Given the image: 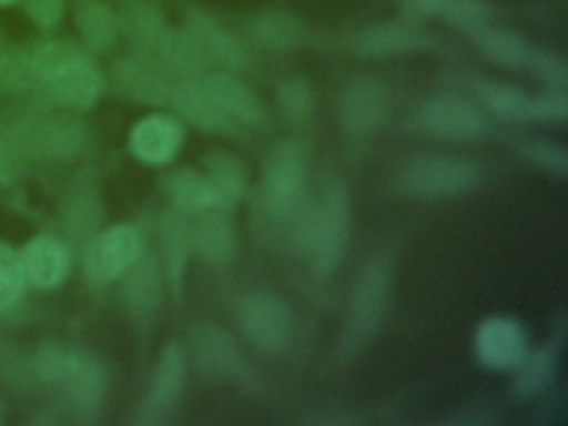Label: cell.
<instances>
[{
  "label": "cell",
  "instance_id": "obj_1",
  "mask_svg": "<svg viewBox=\"0 0 568 426\" xmlns=\"http://www.w3.org/2000/svg\"><path fill=\"white\" fill-rule=\"evenodd\" d=\"M351 196L338 179L328 180L317 202L305 210L295 248L307 255L321 278L334 275L344 262L351 236Z\"/></svg>",
  "mask_w": 568,
  "mask_h": 426
},
{
  "label": "cell",
  "instance_id": "obj_2",
  "mask_svg": "<svg viewBox=\"0 0 568 426\" xmlns=\"http://www.w3.org/2000/svg\"><path fill=\"white\" fill-rule=\"evenodd\" d=\"M308 160L304 145L278 142L267 155L261 183V206L268 219L291 222L307 195Z\"/></svg>",
  "mask_w": 568,
  "mask_h": 426
},
{
  "label": "cell",
  "instance_id": "obj_3",
  "mask_svg": "<svg viewBox=\"0 0 568 426\" xmlns=\"http://www.w3.org/2000/svg\"><path fill=\"white\" fill-rule=\"evenodd\" d=\"M480 176V169L471 160L447 153H430L405 163L395 185L398 192L414 199H450L474 190Z\"/></svg>",
  "mask_w": 568,
  "mask_h": 426
},
{
  "label": "cell",
  "instance_id": "obj_4",
  "mask_svg": "<svg viewBox=\"0 0 568 426\" xmlns=\"http://www.w3.org/2000/svg\"><path fill=\"white\" fill-rule=\"evenodd\" d=\"M390 265L384 258L371 260L358 275L348 302L341 342L344 355L357 353L377 333L390 300Z\"/></svg>",
  "mask_w": 568,
  "mask_h": 426
},
{
  "label": "cell",
  "instance_id": "obj_5",
  "mask_svg": "<svg viewBox=\"0 0 568 426\" xmlns=\"http://www.w3.org/2000/svg\"><path fill=\"white\" fill-rule=\"evenodd\" d=\"M242 333L255 349L274 355L287 345L292 332V315L287 303L271 292H251L237 305Z\"/></svg>",
  "mask_w": 568,
  "mask_h": 426
},
{
  "label": "cell",
  "instance_id": "obj_6",
  "mask_svg": "<svg viewBox=\"0 0 568 426\" xmlns=\"http://www.w3.org/2000/svg\"><path fill=\"white\" fill-rule=\"evenodd\" d=\"M422 126L428 135L447 142L478 139L487 129V120L475 103L454 93L432 97L420 113Z\"/></svg>",
  "mask_w": 568,
  "mask_h": 426
},
{
  "label": "cell",
  "instance_id": "obj_7",
  "mask_svg": "<svg viewBox=\"0 0 568 426\" xmlns=\"http://www.w3.org/2000/svg\"><path fill=\"white\" fill-rule=\"evenodd\" d=\"M187 359L181 343L171 342L162 349L148 402L139 413L141 425H164L169 422L184 392Z\"/></svg>",
  "mask_w": 568,
  "mask_h": 426
},
{
  "label": "cell",
  "instance_id": "obj_8",
  "mask_svg": "<svg viewBox=\"0 0 568 426\" xmlns=\"http://www.w3.org/2000/svg\"><path fill=\"white\" fill-rule=\"evenodd\" d=\"M475 355L490 369H514L528 352L527 332L511 316H488L478 325Z\"/></svg>",
  "mask_w": 568,
  "mask_h": 426
},
{
  "label": "cell",
  "instance_id": "obj_9",
  "mask_svg": "<svg viewBox=\"0 0 568 426\" xmlns=\"http://www.w3.org/2000/svg\"><path fill=\"white\" fill-rule=\"evenodd\" d=\"M142 255V236L132 225H115L98 236L89 248V276L104 283L128 272L129 266Z\"/></svg>",
  "mask_w": 568,
  "mask_h": 426
},
{
  "label": "cell",
  "instance_id": "obj_10",
  "mask_svg": "<svg viewBox=\"0 0 568 426\" xmlns=\"http://www.w3.org/2000/svg\"><path fill=\"white\" fill-rule=\"evenodd\" d=\"M388 112V90L374 77H362L345 89L341 100V122L354 136L374 133Z\"/></svg>",
  "mask_w": 568,
  "mask_h": 426
},
{
  "label": "cell",
  "instance_id": "obj_11",
  "mask_svg": "<svg viewBox=\"0 0 568 426\" xmlns=\"http://www.w3.org/2000/svg\"><path fill=\"white\" fill-rule=\"evenodd\" d=\"M44 80L59 103L75 110L94 105L101 87V80L92 63L71 53H64L49 70Z\"/></svg>",
  "mask_w": 568,
  "mask_h": 426
},
{
  "label": "cell",
  "instance_id": "obj_12",
  "mask_svg": "<svg viewBox=\"0 0 568 426\" xmlns=\"http://www.w3.org/2000/svg\"><path fill=\"white\" fill-rule=\"evenodd\" d=\"M59 382L64 385L65 399L78 422H94L105 389L104 372L98 363L69 353L68 365Z\"/></svg>",
  "mask_w": 568,
  "mask_h": 426
},
{
  "label": "cell",
  "instance_id": "obj_13",
  "mask_svg": "<svg viewBox=\"0 0 568 426\" xmlns=\"http://www.w3.org/2000/svg\"><path fill=\"white\" fill-rule=\"evenodd\" d=\"M171 99L178 112L202 132L227 135L237 130V123L232 122L222 112L207 87L204 85V82H199L197 79L184 80L179 83L178 87H174Z\"/></svg>",
  "mask_w": 568,
  "mask_h": 426
},
{
  "label": "cell",
  "instance_id": "obj_14",
  "mask_svg": "<svg viewBox=\"0 0 568 426\" xmlns=\"http://www.w3.org/2000/svg\"><path fill=\"white\" fill-rule=\"evenodd\" d=\"M184 130L178 120L168 115H151L132 130L131 146L142 162L159 165L169 162L181 149Z\"/></svg>",
  "mask_w": 568,
  "mask_h": 426
},
{
  "label": "cell",
  "instance_id": "obj_15",
  "mask_svg": "<svg viewBox=\"0 0 568 426\" xmlns=\"http://www.w3.org/2000/svg\"><path fill=\"white\" fill-rule=\"evenodd\" d=\"M204 85L232 122L251 126L265 122V109L261 100L237 77L227 72L215 73L204 80Z\"/></svg>",
  "mask_w": 568,
  "mask_h": 426
},
{
  "label": "cell",
  "instance_id": "obj_16",
  "mask_svg": "<svg viewBox=\"0 0 568 426\" xmlns=\"http://www.w3.org/2000/svg\"><path fill=\"white\" fill-rule=\"evenodd\" d=\"M194 356L199 369L212 378H235L242 373L237 345L219 326H202L195 333Z\"/></svg>",
  "mask_w": 568,
  "mask_h": 426
},
{
  "label": "cell",
  "instance_id": "obj_17",
  "mask_svg": "<svg viewBox=\"0 0 568 426\" xmlns=\"http://www.w3.org/2000/svg\"><path fill=\"white\" fill-rule=\"evenodd\" d=\"M26 278L38 288H52L65 278L69 272L68 246L52 236H38L21 253Z\"/></svg>",
  "mask_w": 568,
  "mask_h": 426
},
{
  "label": "cell",
  "instance_id": "obj_18",
  "mask_svg": "<svg viewBox=\"0 0 568 426\" xmlns=\"http://www.w3.org/2000/svg\"><path fill=\"white\" fill-rule=\"evenodd\" d=\"M192 248L207 265H229L237 250V235L231 219L221 212H204L192 229Z\"/></svg>",
  "mask_w": 568,
  "mask_h": 426
},
{
  "label": "cell",
  "instance_id": "obj_19",
  "mask_svg": "<svg viewBox=\"0 0 568 426\" xmlns=\"http://www.w3.org/2000/svg\"><path fill=\"white\" fill-rule=\"evenodd\" d=\"M204 173L217 193L221 209L235 205L244 199L248 189L247 169L241 156L224 149H212L205 153Z\"/></svg>",
  "mask_w": 568,
  "mask_h": 426
},
{
  "label": "cell",
  "instance_id": "obj_20",
  "mask_svg": "<svg viewBox=\"0 0 568 426\" xmlns=\"http://www.w3.org/2000/svg\"><path fill=\"white\" fill-rule=\"evenodd\" d=\"M189 32L197 40L207 62L212 60L229 70H239L247 65L248 55L244 45L211 17H192Z\"/></svg>",
  "mask_w": 568,
  "mask_h": 426
},
{
  "label": "cell",
  "instance_id": "obj_21",
  "mask_svg": "<svg viewBox=\"0 0 568 426\" xmlns=\"http://www.w3.org/2000/svg\"><path fill=\"white\" fill-rule=\"evenodd\" d=\"M115 80L124 95L139 102L162 103L174 92V87L169 83L164 72L145 60L135 59L121 63Z\"/></svg>",
  "mask_w": 568,
  "mask_h": 426
},
{
  "label": "cell",
  "instance_id": "obj_22",
  "mask_svg": "<svg viewBox=\"0 0 568 426\" xmlns=\"http://www.w3.org/2000/svg\"><path fill=\"white\" fill-rule=\"evenodd\" d=\"M162 67L184 80L199 79L207 65L204 52L189 30H165L158 43Z\"/></svg>",
  "mask_w": 568,
  "mask_h": 426
},
{
  "label": "cell",
  "instance_id": "obj_23",
  "mask_svg": "<svg viewBox=\"0 0 568 426\" xmlns=\"http://www.w3.org/2000/svg\"><path fill=\"white\" fill-rule=\"evenodd\" d=\"M162 248H164V263L168 270L169 282L179 288L184 278L185 266L192 248V226L185 219L182 210L165 213L162 220Z\"/></svg>",
  "mask_w": 568,
  "mask_h": 426
},
{
  "label": "cell",
  "instance_id": "obj_24",
  "mask_svg": "<svg viewBox=\"0 0 568 426\" xmlns=\"http://www.w3.org/2000/svg\"><path fill=\"white\" fill-rule=\"evenodd\" d=\"M168 189L178 209L184 213H204L221 209L217 193L204 172L192 169L178 170L169 179Z\"/></svg>",
  "mask_w": 568,
  "mask_h": 426
},
{
  "label": "cell",
  "instance_id": "obj_25",
  "mask_svg": "<svg viewBox=\"0 0 568 426\" xmlns=\"http://www.w3.org/2000/svg\"><path fill=\"white\" fill-rule=\"evenodd\" d=\"M128 270L131 272L125 280V300L135 315L148 318L161 300V270L154 260L142 258V255Z\"/></svg>",
  "mask_w": 568,
  "mask_h": 426
},
{
  "label": "cell",
  "instance_id": "obj_26",
  "mask_svg": "<svg viewBox=\"0 0 568 426\" xmlns=\"http://www.w3.org/2000/svg\"><path fill=\"white\" fill-rule=\"evenodd\" d=\"M558 353L551 346L527 352L515 366L514 388L520 398H534L540 395L554 382L557 372Z\"/></svg>",
  "mask_w": 568,
  "mask_h": 426
},
{
  "label": "cell",
  "instance_id": "obj_27",
  "mask_svg": "<svg viewBox=\"0 0 568 426\" xmlns=\"http://www.w3.org/2000/svg\"><path fill=\"white\" fill-rule=\"evenodd\" d=\"M424 43V36L417 30L398 23H384L368 29L358 40V49L371 57H387L405 50L417 49Z\"/></svg>",
  "mask_w": 568,
  "mask_h": 426
},
{
  "label": "cell",
  "instance_id": "obj_28",
  "mask_svg": "<svg viewBox=\"0 0 568 426\" xmlns=\"http://www.w3.org/2000/svg\"><path fill=\"white\" fill-rule=\"evenodd\" d=\"M477 43L494 62L508 69L527 65L531 55L530 47L525 43V40L508 30H477Z\"/></svg>",
  "mask_w": 568,
  "mask_h": 426
},
{
  "label": "cell",
  "instance_id": "obj_29",
  "mask_svg": "<svg viewBox=\"0 0 568 426\" xmlns=\"http://www.w3.org/2000/svg\"><path fill=\"white\" fill-rule=\"evenodd\" d=\"M78 26L85 42L94 50H105L114 43L118 22L108 7L89 2L79 9Z\"/></svg>",
  "mask_w": 568,
  "mask_h": 426
},
{
  "label": "cell",
  "instance_id": "obj_30",
  "mask_svg": "<svg viewBox=\"0 0 568 426\" xmlns=\"http://www.w3.org/2000/svg\"><path fill=\"white\" fill-rule=\"evenodd\" d=\"M484 105L505 120H527L530 97L525 95L518 87L500 82H485L480 87Z\"/></svg>",
  "mask_w": 568,
  "mask_h": 426
},
{
  "label": "cell",
  "instance_id": "obj_31",
  "mask_svg": "<svg viewBox=\"0 0 568 426\" xmlns=\"http://www.w3.org/2000/svg\"><path fill=\"white\" fill-rule=\"evenodd\" d=\"M258 42L271 49H291L302 39V27L294 17L282 12L264 13L254 26Z\"/></svg>",
  "mask_w": 568,
  "mask_h": 426
},
{
  "label": "cell",
  "instance_id": "obj_32",
  "mask_svg": "<svg viewBox=\"0 0 568 426\" xmlns=\"http://www.w3.org/2000/svg\"><path fill=\"white\" fill-rule=\"evenodd\" d=\"M24 265L21 255L11 246L0 243V312L11 308L24 292Z\"/></svg>",
  "mask_w": 568,
  "mask_h": 426
},
{
  "label": "cell",
  "instance_id": "obj_33",
  "mask_svg": "<svg viewBox=\"0 0 568 426\" xmlns=\"http://www.w3.org/2000/svg\"><path fill=\"white\" fill-rule=\"evenodd\" d=\"M82 130L71 119H51L39 126L36 143L51 153L71 152L81 142Z\"/></svg>",
  "mask_w": 568,
  "mask_h": 426
},
{
  "label": "cell",
  "instance_id": "obj_34",
  "mask_svg": "<svg viewBox=\"0 0 568 426\" xmlns=\"http://www.w3.org/2000/svg\"><path fill=\"white\" fill-rule=\"evenodd\" d=\"M282 112L291 122L302 123L311 119L315 109L311 87L302 80H291L278 90Z\"/></svg>",
  "mask_w": 568,
  "mask_h": 426
},
{
  "label": "cell",
  "instance_id": "obj_35",
  "mask_svg": "<svg viewBox=\"0 0 568 426\" xmlns=\"http://www.w3.org/2000/svg\"><path fill=\"white\" fill-rule=\"evenodd\" d=\"M518 149L524 153L525 159L537 165L538 169L558 173V175L567 173L568 155L564 146L541 142V140H528V142L520 143Z\"/></svg>",
  "mask_w": 568,
  "mask_h": 426
},
{
  "label": "cell",
  "instance_id": "obj_36",
  "mask_svg": "<svg viewBox=\"0 0 568 426\" xmlns=\"http://www.w3.org/2000/svg\"><path fill=\"white\" fill-rule=\"evenodd\" d=\"M125 27L131 39L142 47L158 45L162 33L165 32L161 17L149 7L131 10Z\"/></svg>",
  "mask_w": 568,
  "mask_h": 426
},
{
  "label": "cell",
  "instance_id": "obj_37",
  "mask_svg": "<svg viewBox=\"0 0 568 426\" xmlns=\"http://www.w3.org/2000/svg\"><path fill=\"white\" fill-rule=\"evenodd\" d=\"M568 115L567 95L564 90H554L535 97L528 102L527 120L544 123H564Z\"/></svg>",
  "mask_w": 568,
  "mask_h": 426
},
{
  "label": "cell",
  "instance_id": "obj_38",
  "mask_svg": "<svg viewBox=\"0 0 568 426\" xmlns=\"http://www.w3.org/2000/svg\"><path fill=\"white\" fill-rule=\"evenodd\" d=\"M442 13L455 26L480 30L487 10L480 0H444Z\"/></svg>",
  "mask_w": 568,
  "mask_h": 426
},
{
  "label": "cell",
  "instance_id": "obj_39",
  "mask_svg": "<svg viewBox=\"0 0 568 426\" xmlns=\"http://www.w3.org/2000/svg\"><path fill=\"white\" fill-rule=\"evenodd\" d=\"M528 65H531L537 75L544 79V82L554 87V90H564L565 92V87H567V65H565L564 60L550 55V53L531 52Z\"/></svg>",
  "mask_w": 568,
  "mask_h": 426
},
{
  "label": "cell",
  "instance_id": "obj_40",
  "mask_svg": "<svg viewBox=\"0 0 568 426\" xmlns=\"http://www.w3.org/2000/svg\"><path fill=\"white\" fill-rule=\"evenodd\" d=\"M62 9H64L62 0H28L29 16L42 27H52L58 23Z\"/></svg>",
  "mask_w": 568,
  "mask_h": 426
},
{
  "label": "cell",
  "instance_id": "obj_41",
  "mask_svg": "<svg viewBox=\"0 0 568 426\" xmlns=\"http://www.w3.org/2000/svg\"><path fill=\"white\" fill-rule=\"evenodd\" d=\"M442 3L444 0H402L405 10L417 17H428L442 12Z\"/></svg>",
  "mask_w": 568,
  "mask_h": 426
},
{
  "label": "cell",
  "instance_id": "obj_42",
  "mask_svg": "<svg viewBox=\"0 0 568 426\" xmlns=\"http://www.w3.org/2000/svg\"><path fill=\"white\" fill-rule=\"evenodd\" d=\"M11 2H14V0H0V6H8Z\"/></svg>",
  "mask_w": 568,
  "mask_h": 426
},
{
  "label": "cell",
  "instance_id": "obj_43",
  "mask_svg": "<svg viewBox=\"0 0 568 426\" xmlns=\"http://www.w3.org/2000/svg\"><path fill=\"white\" fill-rule=\"evenodd\" d=\"M2 418H4V408L0 405V423H2Z\"/></svg>",
  "mask_w": 568,
  "mask_h": 426
},
{
  "label": "cell",
  "instance_id": "obj_44",
  "mask_svg": "<svg viewBox=\"0 0 568 426\" xmlns=\"http://www.w3.org/2000/svg\"><path fill=\"white\" fill-rule=\"evenodd\" d=\"M131 2H138V0H131Z\"/></svg>",
  "mask_w": 568,
  "mask_h": 426
},
{
  "label": "cell",
  "instance_id": "obj_45",
  "mask_svg": "<svg viewBox=\"0 0 568 426\" xmlns=\"http://www.w3.org/2000/svg\"><path fill=\"white\" fill-rule=\"evenodd\" d=\"M0 165H2V159H0Z\"/></svg>",
  "mask_w": 568,
  "mask_h": 426
}]
</instances>
